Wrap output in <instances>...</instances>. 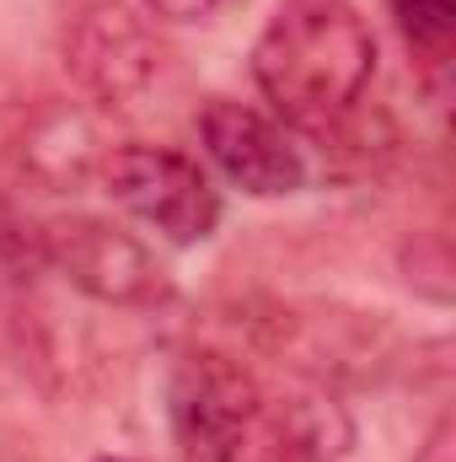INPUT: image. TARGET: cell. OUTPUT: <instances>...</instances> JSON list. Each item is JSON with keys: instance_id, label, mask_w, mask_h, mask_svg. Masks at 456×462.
<instances>
[{"instance_id": "6da1fadb", "label": "cell", "mask_w": 456, "mask_h": 462, "mask_svg": "<svg viewBox=\"0 0 456 462\" xmlns=\"http://www.w3.org/2000/svg\"><path fill=\"white\" fill-rule=\"evenodd\" d=\"M172 436L183 462H328L349 420L323 387L269 393L231 355H188L172 376Z\"/></svg>"}, {"instance_id": "7a4b0ae2", "label": "cell", "mask_w": 456, "mask_h": 462, "mask_svg": "<svg viewBox=\"0 0 456 462\" xmlns=\"http://www.w3.org/2000/svg\"><path fill=\"white\" fill-rule=\"evenodd\" d=\"M252 76L279 118L333 129L376 76V38L349 0H285L252 49Z\"/></svg>"}, {"instance_id": "3957f363", "label": "cell", "mask_w": 456, "mask_h": 462, "mask_svg": "<svg viewBox=\"0 0 456 462\" xmlns=\"http://www.w3.org/2000/svg\"><path fill=\"white\" fill-rule=\"evenodd\" d=\"M108 194L118 205L145 221L150 231H161L167 242H205L221 226V194L205 178L199 162H188L183 151L167 145H118L103 167Z\"/></svg>"}, {"instance_id": "277c9868", "label": "cell", "mask_w": 456, "mask_h": 462, "mask_svg": "<svg viewBox=\"0 0 456 462\" xmlns=\"http://www.w3.org/2000/svg\"><path fill=\"white\" fill-rule=\"evenodd\" d=\"M43 253L54 258V269L97 296V301H114V307H156L167 301V269L156 263V253L129 236V231L108 226L97 216H70V221H54L43 231Z\"/></svg>"}, {"instance_id": "5b68a950", "label": "cell", "mask_w": 456, "mask_h": 462, "mask_svg": "<svg viewBox=\"0 0 456 462\" xmlns=\"http://www.w3.org/2000/svg\"><path fill=\"white\" fill-rule=\"evenodd\" d=\"M199 134H205L210 162L226 172L242 194L279 199V194L306 189V156H301V145L285 134L279 118L258 114V108H247V103L215 97V103L199 114Z\"/></svg>"}, {"instance_id": "8992f818", "label": "cell", "mask_w": 456, "mask_h": 462, "mask_svg": "<svg viewBox=\"0 0 456 462\" xmlns=\"http://www.w3.org/2000/svg\"><path fill=\"white\" fill-rule=\"evenodd\" d=\"M70 70L76 81L103 97V103H129L140 97L150 81H156V65H161V49L156 38L123 11V5H97L87 11L76 27H70Z\"/></svg>"}, {"instance_id": "52a82bcc", "label": "cell", "mask_w": 456, "mask_h": 462, "mask_svg": "<svg viewBox=\"0 0 456 462\" xmlns=\"http://www.w3.org/2000/svg\"><path fill=\"white\" fill-rule=\"evenodd\" d=\"M392 16L408 38V49L424 65H446L456 38V5L451 0H392Z\"/></svg>"}, {"instance_id": "ba28073f", "label": "cell", "mask_w": 456, "mask_h": 462, "mask_svg": "<svg viewBox=\"0 0 456 462\" xmlns=\"http://www.w3.org/2000/svg\"><path fill=\"white\" fill-rule=\"evenodd\" d=\"M226 0H145V11L150 16H161V22H205V16H215Z\"/></svg>"}, {"instance_id": "9c48e42d", "label": "cell", "mask_w": 456, "mask_h": 462, "mask_svg": "<svg viewBox=\"0 0 456 462\" xmlns=\"http://www.w3.org/2000/svg\"><path fill=\"white\" fill-rule=\"evenodd\" d=\"M419 462H456V430H451V420H441V425L430 430V441H424Z\"/></svg>"}, {"instance_id": "30bf717a", "label": "cell", "mask_w": 456, "mask_h": 462, "mask_svg": "<svg viewBox=\"0 0 456 462\" xmlns=\"http://www.w3.org/2000/svg\"><path fill=\"white\" fill-rule=\"evenodd\" d=\"M11 269H5V253H0V349L11 345Z\"/></svg>"}, {"instance_id": "8fae6325", "label": "cell", "mask_w": 456, "mask_h": 462, "mask_svg": "<svg viewBox=\"0 0 456 462\" xmlns=\"http://www.w3.org/2000/svg\"><path fill=\"white\" fill-rule=\"evenodd\" d=\"M103 462H129V457H103Z\"/></svg>"}]
</instances>
